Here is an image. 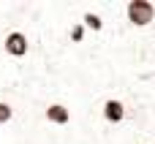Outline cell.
Instances as JSON below:
<instances>
[{"label":"cell","mask_w":155,"mask_h":144,"mask_svg":"<svg viewBox=\"0 0 155 144\" xmlns=\"http://www.w3.org/2000/svg\"><path fill=\"white\" fill-rule=\"evenodd\" d=\"M125 11H128V19H131L136 27H147L155 19V5L150 0H131Z\"/></svg>","instance_id":"6da1fadb"},{"label":"cell","mask_w":155,"mask_h":144,"mask_svg":"<svg viewBox=\"0 0 155 144\" xmlns=\"http://www.w3.org/2000/svg\"><path fill=\"white\" fill-rule=\"evenodd\" d=\"M5 52H8L11 57H25V54H27V35L19 33V30L8 33V35H5Z\"/></svg>","instance_id":"7a4b0ae2"},{"label":"cell","mask_w":155,"mask_h":144,"mask_svg":"<svg viewBox=\"0 0 155 144\" xmlns=\"http://www.w3.org/2000/svg\"><path fill=\"white\" fill-rule=\"evenodd\" d=\"M104 117L109 120V123H123L125 120V106H123V101H117V98H109V101H104Z\"/></svg>","instance_id":"3957f363"},{"label":"cell","mask_w":155,"mask_h":144,"mask_svg":"<svg viewBox=\"0 0 155 144\" xmlns=\"http://www.w3.org/2000/svg\"><path fill=\"white\" fill-rule=\"evenodd\" d=\"M46 120H49L52 125H68V123H71V112H68L63 103H52V106L46 109Z\"/></svg>","instance_id":"277c9868"},{"label":"cell","mask_w":155,"mask_h":144,"mask_svg":"<svg viewBox=\"0 0 155 144\" xmlns=\"http://www.w3.org/2000/svg\"><path fill=\"white\" fill-rule=\"evenodd\" d=\"M82 27H90L93 33H98V30H104V19L93 11H84L82 14Z\"/></svg>","instance_id":"5b68a950"},{"label":"cell","mask_w":155,"mask_h":144,"mask_svg":"<svg viewBox=\"0 0 155 144\" xmlns=\"http://www.w3.org/2000/svg\"><path fill=\"white\" fill-rule=\"evenodd\" d=\"M11 117H14V109H11L8 103H3V101H0V125H5Z\"/></svg>","instance_id":"8992f818"},{"label":"cell","mask_w":155,"mask_h":144,"mask_svg":"<svg viewBox=\"0 0 155 144\" xmlns=\"http://www.w3.org/2000/svg\"><path fill=\"white\" fill-rule=\"evenodd\" d=\"M71 38L79 44V41L84 38V27H82V25H74V30H71Z\"/></svg>","instance_id":"52a82bcc"}]
</instances>
